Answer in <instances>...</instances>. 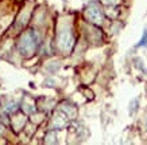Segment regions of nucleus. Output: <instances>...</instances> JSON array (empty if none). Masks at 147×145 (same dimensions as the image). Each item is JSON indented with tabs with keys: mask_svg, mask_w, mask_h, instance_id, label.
I'll return each mask as SVG.
<instances>
[{
	"mask_svg": "<svg viewBox=\"0 0 147 145\" xmlns=\"http://www.w3.org/2000/svg\"><path fill=\"white\" fill-rule=\"evenodd\" d=\"M39 47V36L35 32V30H28L26 31L20 39L18 42V48L19 53L23 57H31L32 54H35V51Z\"/></svg>",
	"mask_w": 147,
	"mask_h": 145,
	"instance_id": "1",
	"label": "nucleus"
},
{
	"mask_svg": "<svg viewBox=\"0 0 147 145\" xmlns=\"http://www.w3.org/2000/svg\"><path fill=\"white\" fill-rule=\"evenodd\" d=\"M57 44L58 48L63 53L71 51V48L74 47V34H73L71 28H63L58 32Z\"/></svg>",
	"mask_w": 147,
	"mask_h": 145,
	"instance_id": "2",
	"label": "nucleus"
},
{
	"mask_svg": "<svg viewBox=\"0 0 147 145\" xmlns=\"http://www.w3.org/2000/svg\"><path fill=\"white\" fill-rule=\"evenodd\" d=\"M85 18L88 19L90 23H93L96 26H100L104 20V15H102V11L100 9L97 4H90L88 8L85 9Z\"/></svg>",
	"mask_w": 147,
	"mask_h": 145,
	"instance_id": "3",
	"label": "nucleus"
},
{
	"mask_svg": "<svg viewBox=\"0 0 147 145\" xmlns=\"http://www.w3.org/2000/svg\"><path fill=\"white\" fill-rule=\"evenodd\" d=\"M69 117H67L63 112H58L53 117V126L54 129H63L69 124Z\"/></svg>",
	"mask_w": 147,
	"mask_h": 145,
	"instance_id": "4",
	"label": "nucleus"
},
{
	"mask_svg": "<svg viewBox=\"0 0 147 145\" xmlns=\"http://www.w3.org/2000/svg\"><path fill=\"white\" fill-rule=\"evenodd\" d=\"M61 109H62V112L67 116V117H69V118H74V117H76V114H77V109L73 105L67 104V102H63Z\"/></svg>",
	"mask_w": 147,
	"mask_h": 145,
	"instance_id": "5",
	"label": "nucleus"
},
{
	"mask_svg": "<svg viewBox=\"0 0 147 145\" xmlns=\"http://www.w3.org/2000/svg\"><path fill=\"white\" fill-rule=\"evenodd\" d=\"M45 142H47V144H55V142H57V134H55L54 130H51V132H49L46 134Z\"/></svg>",
	"mask_w": 147,
	"mask_h": 145,
	"instance_id": "6",
	"label": "nucleus"
},
{
	"mask_svg": "<svg viewBox=\"0 0 147 145\" xmlns=\"http://www.w3.org/2000/svg\"><path fill=\"white\" fill-rule=\"evenodd\" d=\"M142 46H147V30L144 31L142 39H140V42L138 43V47H142Z\"/></svg>",
	"mask_w": 147,
	"mask_h": 145,
	"instance_id": "7",
	"label": "nucleus"
},
{
	"mask_svg": "<svg viewBox=\"0 0 147 145\" xmlns=\"http://www.w3.org/2000/svg\"><path fill=\"white\" fill-rule=\"evenodd\" d=\"M105 4H109V5H115V4H117L120 0H102Z\"/></svg>",
	"mask_w": 147,
	"mask_h": 145,
	"instance_id": "8",
	"label": "nucleus"
},
{
	"mask_svg": "<svg viewBox=\"0 0 147 145\" xmlns=\"http://www.w3.org/2000/svg\"><path fill=\"white\" fill-rule=\"evenodd\" d=\"M3 130H4V126H3V125L0 124V133H3Z\"/></svg>",
	"mask_w": 147,
	"mask_h": 145,
	"instance_id": "9",
	"label": "nucleus"
}]
</instances>
